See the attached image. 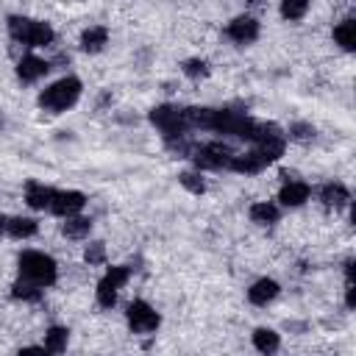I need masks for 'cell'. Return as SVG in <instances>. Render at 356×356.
Listing matches in <instances>:
<instances>
[{"label":"cell","mask_w":356,"mask_h":356,"mask_svg":"<svg viewBox=\"0 0 356 356\" xmlns=\"http://www.w3.org/2000/svg\"><path fill=\"white\" fill-rule=\"evenodd\" d=\"M17 267H19V278L36 284V286H53L56 278H58V267H56V259L42 253V250H22L19 259H17Z\"/></svg>","instance_id":"cell-1"},{"label":"cell","mask_w":356,"mask_h":356,"mask_svg":"<svg viewBox=\"0 0 356 356\" xmlns=\"http://www.w3.org/2000/svg\"><path fill=\"white\" fill-rule=\"evenodd\" d=\"M81 92H83L81 81H78L75 75H67V78H58V81H53L50 86L42 89V95H39V106H42L44 111L61 114V111H67V108H72V106L78 103Z\"/></svg>","instance_id":"cell-2"},{"label":"cell","mask_w":356,"mask_h":356,"mask_svg":"<svg viewBox=\"0 0 356 356\" xmlns=\"http://www.w3.org/2000/svg\"><path fill=\"white\" fill-rule=\"evenodd\" d=\"M8 33H11V39H17V42H22L28 47H47L56 39V31L47 22L31 19V17H19V14L8 17Z\"/></svg>","instance_id":"cell-3"},{"label":"cell","mask_w":356,"mask_h":356,"mask_svg":"<svg viewBox=\"0 0 356 356\" xmlns=\"http://www.w3.org/2000/svg\"><path fill=\"white\" fill-rule=\"evenodd\" d=\"M150 122L161 131L164 142H167V145H172V147H175L178 142H184V136H186V131H189L186 117H184V108L170 106V103L150 108Z\"/></svg>","instance_id":"cell-4"},{"label":"cell","mask_w":356,"mask_h":356,"mask_svg":"<svg viewBox=\"0 0 356 356\" xmlns=\"http://www.w3.org/2000/svg\"><path fill=\"white\" fill-rule=\"evenodd\" d=\"M128 278H131V267H125V264L108 267L106 275L97 281V289H95L97 306H100V309H114L117 295H120V289L128 284Z\"/></svg>","instance_id":"cell-5"},{"label":"cell","mask_w":356,"mask_h":356,"mask_svg":"<svg viewBox=\"0 0 356 356\" xmlns=\"http://www.w3.org/2000/svg\"><path fill=\"white\" fill-rule=\"evenodd\" d=\"M234 150L225 142H209L192 150V161L197 170H228Z\"/></svg>","instance_id":"cell-6"},{"label":"cell","mask_w":356,"mask_h":356,"mask_svg":"<svg viewBox=\"0 0 356 356\" xmlns=\"http://www.w3.org/2000/svg\"><path fill=\"white\" fill-rule=\"evenodd\" d=\"M125 320H128V328L134 334H153L159 328V323H161L159 312L147 300H134L128 306V312H125Z\"/></svg>","instance_id":"cell-7"},{"label":"cell","mask_w":356,"mask_h":356,"mask_svg":"<svg viewBox=\"0 0 356 356\" xmlns=\"http://www.w3.org/2000/svg\"><path fill=\"white\" fill-rule=\"evenodd\" d=\"M225 36H228L234 44H239V47L253 44V42L259 39V19L250 17V14L234 17V19L228 22V28H225Z\"/></svg>","instance_id":"cell-8"},{"label":"cell","mask_w":356,"mask_h":356,"mask_svg":"<svg viewBox=\"0 0 356 356\" xmlns=\"http://www.w3.org/2000/svg\"><path fill=\"white\" fill-rule=\"evenodd\" d=\"M83 206H86L83 192H78V189H53V200H50L47 211H53L58 217H70V214H78Z\"/></svg>","instance_id":"cell-9"},{"label":"cell","mask_w":356,"mask_h":356,"mask_svg":"<svg viewBox=\"0 0 356 356\" xmlns=\"http://www.w3.org/2000/svg\"><path fill=\"white\" fill-rule=\"evenodd\" d=\"M284 178H286V175H284ZM309 197H312V186H309L306 181H298V178H286L284 186H281V192H278V200H281V206H286V209H298V206H303Z\"/></svg>","instance_id":"cell-10"},{"label":"cell","mask_w":356,"mask_h":356,"mask_svg":"<svg viewBox=\"0 0 356 356\" xmlns=\"http://www.w3.org/2000/svg\"><path fill=\"white\" fill-rule=\"evenodd\" d=\"M267 164H270V161H267V159L253 147V150H248V153H234V159H231L228 170L242 172V175H256V172H261Z\"/></svg>","instance_id":"cell-11"},{"label":"cell","mask_w":356,"mask_h":356,"mask_svg":"<svg viewBox=\"0 0 356 356\" xmlns=\"http://www.w3.org/2000/svg\"><path fill=\"white\" fill-rule=\"evenodd\" d=\"M47 72H50V64L44 58H39V56H22L19 64H17V78L22 83H33V81L44 78Z\"/></svg>","instance_id":"cell-12"},{"label":"cell","mask_w":356,"mask_h":356,"mask_svg":"<svg viewBox=\"0 0 356 356\" xmlns=\"http://www.w3.org/2000/svg\"><path fill=\"white\" fill-rule=\"evenodd\" d=\"M278 292H281V286H278L275 278H259V281L250 284L248 300H250L253 306H267V303H273V300L278 298Z\"/></svg>","instance_id":"cell-13"},{"label":"cell","mask_w":356,"mask_h":356,"mask_svg":"<svg viewBox=\"0 0 356 356\" xmlns=\"http://www.w3.org/2000/svg\"><path fill=\"white\" fill-rule=\"evenodd\" d=\"M53 200V186H44L39 181H28L25 184V203L36 211H47Z\"/></svg>","instance_id":"cell-14"},{"label":"cell","mask_w":356,"mask_h":356,"mask_svg":"<svg viewBox=\"0 0 356 356\" xmlns=\"http://www.w3.org/2000/svg\"><path fill=\"white\" fill-rule=\"evenodd\" d=\"M320 200H323V206H328V209H345V206L350 203V192H348L345 184L328 181V184L320 189Z\"/></svg>","instance_id":"cell-15"},{"label":"cell","mask_w":356,"mask_h":356,"mask_svg":"<svg viewBox=\"0 0 356 356\" xmlns=\"http://www.w3.org/2000/svg\"><path fill=\"white\" fill-rule=\"evenodd\" d=\"M108 44V28L106 25H92L81 33V50L83 53H100Z\"/></svg>","instance_id":"cell-16"},{"label":"cell","mask_w":356,"mask_h":356,"mask_svg":"<svg viewBox=\"0 0 356 356\" xmlns=\"http://www.w3.org/2000/svg\"><path fill=\"white\" fill-rule=\"evenodd\" d=\"M248 214H250V222H256V225H275L281 217V209L273 200H259L250 206Z\"/></svg>","instance_id":"cell-17"},{"label":"cell","mask_w":356,"mask_h":356,"mask_svg":"<svg viewBox=\"0 0 356 356\" xmlns=\"http://www.w3.org/2000/svg\"><path fill=\"white\" fill-rule=\"evenodd\" d=\"M39 231V222L33 217H8L6 220V234L14 239H31Z\"/></svg>","instance_id":"cell-18"},{"label":"cell","mask_w":356,"mask_h":356,"mask_svg":"<svg viewBox=\"0 0 356 356\" xmlns=\"http://www.w3.org/2000/svg\"><path fill=\"white\" fill-rule=\"evenodd\" d=\"M253 348L259 350V353H275L278 348H281V337L273 331V328H256L253 331Z\"/></svg>","instance_id":"cell-19"},{"label":"cell","mask_w":356,"mask_h":356,"mask_svg":"<svg viewBox=\"0 0 356 356\" xmlns=\"http://www.w3.org/2000/svg\"><path fill=\"white\" fill-rule=\"evenodd\" d=\"M334 42L342 47V50H353L356 47V19H342L337 28H334Z\"/></svg>","instance_id":"cell-20"},{"label":"cell","mask_w":356,"mask_h":356,"mask_svg":"<svg viewBox=\"0 0 356 356\" xmlns=\"http://www.w3.org/2000/svg\"><path fill=\"white\" fill-rule=\"evenodd\" d=\"M61 231H64L67 239H83L92 231V220L89 217H81V214H70L67 222L61 225Z\"/></svg>","instance_id":"cell-21"},{"label":"cell","mask_w":356,"mask_h":356,"mask_svg":"<svg viewBox=\"0 0 356 356\" xmlns=\"http://www.w3.org/2000/svg\"><path fill=\"white\" fill-rule=\"evenodd\" d=\"M67 342H70V331L64 325H50L47 328V334H44V350L64 353L67 350Z\"/></svg>","instance_id":"cell-22"},{"label":"cell","mask_w":356,"mask_h":356,"mask_svg":"<svg viewBox=\"0 0 356 356\" xmlns=\"http://www.w3.org/2000/svg\"><path fill=\"white\" fill-rule=\"evenodd\" d=\"M11 295H14L17 300H25V303H36V300H42V286H36V284H31V281L19 278V281H14V286H11Z\"/></svg>","instance_id":"cell-23"},{"label":"cell","mask_w":356,"mask_h":356,"mask_svg":"<svg viewBox=\"0 0 356 356\" xmlns=\"http://www.w3.org/2000/svg\"><path fill=\"white\" fill-rule=\"evenodd\" d=\"M309 11V0H281V17L289 22L303 19Z\"/></svg>","instance_id":"cell-24"},{"label":"cell","mask_w":356,"mask_h":356,"mask_svg":"<svg viewBox=\"0 0 356 356\" xmlns=\"http://www.w3.org/2000/svg\"><path fill=\"white\" fill-rule=\"evenodd\" d=\"M178 181H181V186H184V189H189L192 195H203V192H206V181L200 178V170H197V172L186 170V172H181V175H178Z\"/></svg>","instance_id":"cell-25"},{"label":"cell","mask_w":356,"mask_h":356,"mask_svg":"<svg viewBox=\"0 0 356 356\" xmlns=\"http://www.w3.org/2000/svg\"><path fill=\"white\" fill-rule=\"evenodd\" d=\"M181 70H184V75H186V78H192V81H200V78H206V75H209V64H206L203 58H186Z\"/></svg>","instance_id":"cell-26"},{"label":"cell","mask_w":356,"mask_h":356,"mask_svg":"<svg viewBox=\"0 0 356 356\" xmlns=\"http://www.w3.org/2000/svg\"><path fill=\"white\" fill-rule=\"evenodd\" d=\"M314 125H309V122H292L289 125V139H295V142H312L314 139Z\"/></svg>","instance_id":"cell-27"},{"label":"cell","mask_w":356,"mask_h":356,"mask_svg":"<svg viewBox=\"0 0 356 356\" xmlns=\"http://www.w3.org/2000/svg\"><path fill=\"white\" fill-rule=\"evenodd\" d=\"M83 259H86L89 264H103V261H106V245H103V242H89Z\"/></svg>","instance_id":"cell-28"},{"label":"cell","mask_w":356,"mask_h":356,"mask_svg":"<svg viewBox=\"0 0 356 356\" xmlns=\"http://www.w3.org/2000/svg\"><path fill=\"white\" fill-rule=\"evenodd\" d=\"M345 306H348V309L356 306V286H353V284H348V289H345Z\"/></svg>","instance_id":"cell-29"},{"label":"cell","mask_w":356,"mask_h":356,"mask_svg":"<svg viewBox=\"0 0 356 356\" xmlns=\"http://www.w3.org/2000/svg\"><path fill=\"white\" fill-rule=\"evenodd\" d=\"M6 220H8V217H3V214H0V234H6Z\"/></svg>","instance_id":"cell-30"}]
</instances>
